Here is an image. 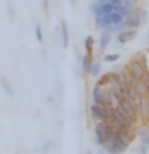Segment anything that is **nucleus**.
Here are the masks:
<instances>
[{"label": "nucleus", "mask_w": 149, "mask_h": 154, "mask_svg": "<svg viewBox=\"0 0 149 154\" xmlns=\"http://www.w3.org/2000/svg\"><path fill=\"white\" fill-rule=\"evenodd\" d=\"M111 132H112V127L108 122H96L95 124V144L98 148H103L106 143H108V138Z\"/></svg>", "instance_id": "f257e3e1"}, {"label": "nucleus", "mask_w": 149, "mask_h": 154, "mask_svg": "<svg viewBox=\"0 0 149 154\" xmlns=\"http://www.w3.org/2000/svg\"><path fill=\"white\" fill-rule=\"evenodd\" d=\"M91 101L93 104H99V106H109L111 104V90L103 88V87L96 85L91 88Z\"/></svg>", "instance_id": "f03ea898"}, {"label": "nucleus", "mask_w": 149, "mask_h": 154, "mask_svg": "<svg viewBox=\"0 0 149 154\" xmlns=\"http://www.w3.org/2000/svg\"><path fill=\"white\" fill-rule=\"evenodd\" d=\"M139 101V100H138ZM138 101L136 100H125L120 103V109L123 111L125 114L128 116V119L135 124L138 120V116H139V109H138Z\"/></svg>", "instance_id": "7ed1b4c3"}, {"label": "nucleus", "mask_w": 149, "mask_h": 154, "mask_svg": "<svg viewBox=\"0 0 149 154\" xmlns=\"http://www.w3.org/2000/svg\"><path fill=\"white\" fill-rule=\"evenodd\" d=\"M127 69L130 71V74H132L136 80L147 79V77H146V66H144L143 60H132L128 63Z\"/></svg>", "instance_id": "20e7f679"}, {"label": "nucleus", "mask_w": 149, "mask_h": 154, "mask_svg": "<svg viewBox=\"0 0 149 154\" xmlns=\"http://www.w3.org/2000/svg\"><path fill=\"white\" fill-rule=\"evenodd\" d=\"M111 127H112V130L117 135H120V137H123V138H127V140L132 138V128H133V125H125V124H120V122L112 120V122H111Z\"/></svg>", "instance_id": "39448f33"}, {"label": "nucleus", "mask_w": 149, "mask_h": 154, "mask_svg": "<svg viewBox=\"0 0 149 154\" xmlns=\"http://www.w3.org/2000/svg\"><path fill=\"white\" fill-rule=\"evenodd\" d=\"M141 16H139V10H133L127 14L125 18V27L127 29H136L141 26Z\"/></svg>", "instance_id": "423d86ee"}, {"label": "nucleus", "mask_w": 149, "mask_h": 154, "mask_svg": "<svg viewBox=\"0 0 149 154\" xmlns=\"http://www.w3.org/2000/svg\"><path fill=\"white\" fill-rule=\"evenodd\" d=\"M136 38V29H125L120 34H117V45H125V43L132 42Z\"/></svg>", "instance_id": "0eeeda50"}, {"label": "nucleus", "mask_w": 149, "mask_h": 154, "mask_svg": "<svg viewBox=\"0 0 149 154\" xmlns=\"http://www.w3.org/2000/svg\"><path fill=\"white\" fill-rule=\"evenodd\" d=\"M135 91L139 98L143 96H149V77L147 79H143V80H138L136 85H135Z\"/></svg>", "instance_id": "6e6552de"}, {"label": "nucleus", "mask_w": 149, "mask_h": 154, "mask_svg": "<svg viewBox=\"0 0 149 154\" xmlns=\"http://www.w3.org/2000/svg\"><path fill=\"white\" fill-rule=\"evenodd\" d=\"M90 117L96 120V122H101L104 117V106H99V104H91L90 106Z\"/></svg>", "instance_id": "1a4fd4ad"}, {"label": "nucleus", "mask_w": 149, "mask_h": 154, "mask_svg": "<svg viewBox=\"0 0 149 154\" xmlns=\"http://www.w3.org/2000/svg\"><path fill=\"white\" fill-rule=\"evenodd\" d=\"M138 109H139V116H141L143 119H149V96L139 98Z\"/></svg>", "instance_id": "9d476101"}, {"label": "nucleus", "mask_w": 149, "mask_h": 154, "mask_svg": "<svg viewBox=\"0 0 149 154\" xmlns=\"http://www.w3.org/2000/svg\"><path fill=\"white\" fill-rule=\"evenodd\" d=\"M61 40H62V48H66L69 47V29H67V23H66V19L64 18H61Z\"/></svg>", "instance_id": "9b49d317"}, {"label": "nucleus", "mask_w": 149, "mask_h": 154, "mask_svg": "<svg viewBox=\"0 0 149 154\" xmlns=\"http://www.w3.org/2000/svg\"><path fill=\"white\" fill-rule=\"evenodd\" d=\"M0 87H2V90H3L8 96H14V87H13L11 80H10L8 77H5V75L0 77Z\"/></svg>", "instance_id": "f8f14e48"}, {"label": "nucleus", "mask_w": 149, "mask_h": 154, "mask_svg": "<svg viewBox=\"0 0 149 154\" xmlns=\"http://www.w3.org/2000/svg\"><path fill=\"white\" fill-rule=\"evenodd\" d=\"M93 58H91V53H87L85 56H82V61H80V64H82V72H84L85 75H88L90 74V69H91V64H93Z\"/></svg>", "instance_id": "ddd939ff"}, {"label": "nucleus", "mask_w": 149, "mask_h": 154, "mask_svg": "<svg viewBox=\"0 0 149 154\" xmlns=\"http://www.w3.org/2000/svg\"><path fill=\"white\" fill-rule=\"evenodd\" d=\"M111 80H112V72H106V74H101L98 77V80H96V85H99V87H104L106 85H109L111 84Z\"/></svg>", "instance_id": "4468645a"}, {"label": "nucleus", "mask_w": 149, "mask_h": 154, "mask_svg": "<svg viewBox=\"0 0 149 154\" xmlns=\"http://www.w3.org/2000/svg\"><path fill=\"white\" fill-rule=\"evenodd\" d=\"M111 35H112V34H109V32H101V37H99V48L101 50H106V48L109 47Z\"/></svg>", "instance_id": "2eb2a0df"}, {"label": "nucleus", "mask_w": 149, "mask_h": 154, "mask_svg": "<svg viewBox=\"0 0 149 154\" xmlns=\"http://www.w3.org/2000/svg\"><path fill=\"white\" fill-rule=\"evenodd\" d=\"M101 67H103V64H101L99 61H95L93 64H91V69H90V77H99L101 75Z\"/></svg>", "instance_id": "dca6fc26"}, {"label": "nucleus", "mask_w": 149, "mask_h": 154, "mask_svg": "<svg viewBox=\"0 0 149 154\" xmlns=\"http://www.w3.org/2000/svg\"><path fill=\"white\" fill-rule=\"evenodd\" d=\"M93 43H95V37L93 35H87L85 37V50L87 53H91V50H93Z\"/></svg>", "instance_id": "f3484780"}, {"label": "nucleus", "mask_w": 149, "mask_h": 154, "mask_svg": "<svg viewBox=\"0 0 149 154\" xmlns=\"http://www.w3.org/2000/svg\"><path fill=\"white\" fill-rule=\"evenodd\" d=\"M119 53H108V55H104V61H108V63H115V61H119Z\"/></svg>", "instance_id": "a211bd4d"}, {"label": "nucleus", "mask_w": 149, "mask_h": 154, "mask_svg": "<svg viewBox=\"0 0 149 154\" xmlns=\"http://www.w3.org/2000/svg\"><path fill=\"white\" fill-rule=\"evenodd\" d=\"M35 37L38 43H43V34H42V26L40 24H35Z\"/></svg>", "instance_id": "6ab92c4d"}, {"label": "nucleus", "mask_w": 149, "mask_h": 154, "mask_svg": "<svg viewBox=\"0 0 149 154\" xmlns=\"http://www.w3.org/2000/svg\"><path fill=\"white\" fill-rule=\"evenodd\" d=\"M138 151L141 152V154H147V152H149V148L146 146V144H143V143H141V144L138 146Z\"/></svg>", "instance_id": "aec40b11"}, {"label": "nucleus", "mask_w": 149, "mask_h": 154, "mask_svg": "<svg viewBox=\"0 0 149 154\" xmlns=\"http://www.w3.org/2000/svg\"><path fill=\"white\" fill-rule=\"evenodd\" d=\"M139 16H141V23H146L147 21V13L144 10H139Z\"/></svg>", "instance_id": "412c9836"}, {"label": "nucleus", "mask_w": 149, "mask_h": 154, "mask_svg": "<svg viewBox=\"0 0 149 154\" xmlns=\"http://www.w3.org/2000/svg\"><path fill=\"white\" fill-rule=\"evenodd\" d=\"M141 143L146 144V146L149 148V133H147V135H143V137H141Z\"/></svg>", "instance_id": "4be33fe9"}, {"label": "nucleus", "mask_w": 149, "mask_h": 154, "mask_svg": "<svg viewBox=\"0 0 149 154\" xmlns=\"http://www.w3.org/2000/svg\"><path fill=\"white\" fill-rule=\"evenodd\" d=\"M69 2H71V5H72V7H74V5L77 3V0H69Z\"/></svg>", "instance_id": "5701e85b"}, {"label": "nucleus", "mask_w": 149, "mask_h": 154, "mask_svg": "<svg viewBox=\"0 0 149 154\" xmlns=\"http://www.w3.org/2000/svg\"><path fill=\"white\" fill-rule=\"evenodd\" d=\"M85 154H93V152H91L90 149H87V151H85Z\"/></svg>", "instance_id": "b1692460"}]
</instances>
